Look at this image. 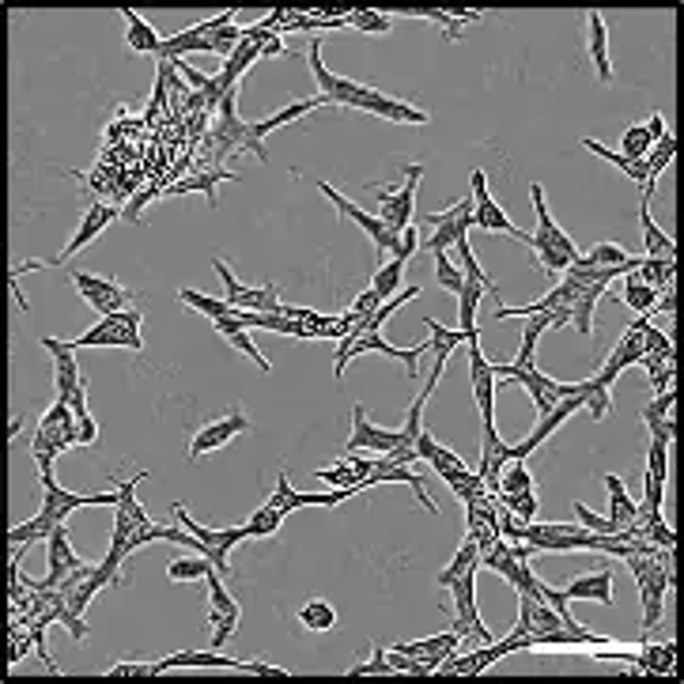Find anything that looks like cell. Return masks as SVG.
I'll use <instances>...</instances> for the list:
<instances>
[{"label": "cell", "instance_id": "1", "mask_svg": "<svg viewBox=\"0 0 684 684\" xmlns=\"http://www.w3.org/2000/svg\"><path fill=\"white\" fill-rule=\"evenodd\" d=\"M307 65H310L314 84H318L322 103L367 110V114H378V118L397 121V125H428V121H431V114H428V110H420V106L405 103V99H394V95H386V91H378V87L356 84V80H348V76L329 72V69H325V61H322V42H318V38L310 42Z\"/></svg>", "mask_w": 684, "mask_h": 684}, {"label": "cell", "instance_id": "2", "mask_svg": "<svg viewBox=\"0 0 684 684\" xmlns=\"http://www.w3.org/2000/svg\"><path fill=\"white\" fill-rule=\"evenodd\" d=\"M42 480V511L19 526H8V541L12 545H35V541H46L57 526L69 522L72 511L80 507H118V488L114 492H99V496H76V492H65L53 477H38Z\"/></svg>", "mask_w": 684, "mask_h": 684}, {"label": "cell", "instance_id": "3", "mask_svg": "<svg viewBox=\"0 0 684 684\" xmlns=\"http://www.w3.org/2000/svg\"><path fill=\"white\" fill-rule=\"evenodd\" d=\"M628 571L639 582V605H643V635L654 632L666 613V598L673 590V548H654V552H632L624 556Z\"/></svg>", "mask_w": 684, "mask_h": 684}, {"label": "cell", "instance_id": "4", "mask_svg": "<svg viewBox=\"0 0 684 684\" xmlns=\"http://www.w3.org/2000/svg\"><path fill=\"white\" fill-rule=\"evenodd\" d=\"M530 201H533V212H537V231L530 235V250L537 254L541 261V269L548 276H564L571 269V261L582 254L575 239L567 235L560 223L548 216V205H545V189L541 186H530Z\"/></svg>", "mask_w": 684, "mask_h": 684}, {"label": "cell", "instance_id": "5", "mask_svg": "<svg viewBox=\"0 0 684 684\" xmlns=\"http://www.w3.org/2000/svg\"><path fill=\"white\" fill-rule=\"evenodd\" d=\"M72 446H80L76 412H72L69 401L57 397L50 409L42 412L35 439H31V454H35V462H38V477H53V462H57L65 450H72Z\"/></svg>", "mask_w": 684, "mask_h": 684}, {"label": "cell", "instance_id": "6", "mask_svg": "<svg viewBox=\"0 0 684 684\" xmlns=\"http://www.w3.org/2000/svg\"><path fill=\"white\" fill-rule=\"evenodd\" d=\"M235 99H239V87L231 91V95H223L220 99V118H216V125H212V133H208L205 140V152H201V159L205 163H227V159H235L239 152H254L250 148V121L239 118V106H235Z\"/></svg>", "mask_w": 684, "mask_h": 684}, {"label": "cell", "instance_id": "7", "mask_svg": "<svg viewBox=\"0 0 684 684\" xmlns=\"http://www.w3.org/2000/svg\"><path fill=\"white\" fill-rule=\"evenodd\" d=\"M363 352H382V356H390V360H401L405 363V375L416 378V360L428 352V341H412L409 348H394V344L382 337V329H371V333H348L341 344H337V356H333V375L341 378L344 375V363H352L356 356Z\"/></svg>", "mask_w": 684, "mask_h": 684}, {"label": "cell", "instance_id": "8", "mask_svg": "<svg viewBox=\"0 0 684 684\" xmlns=\"http://www.w3.org/2000/svg\"><path fill=\"white\" fill-rule=\"evenodd\" d=\"M496 375L503 378V382H496V390H499V386H507V382H522V386H526V394H530V401H533L537 420H541V416H548V412L556 409L564 397L582 394V382H556V378L541 375L533 363H530V367H514V363L499 367V363H496Z\"/></svg>", "mask_w": 684, "mask_h": 684}, {"label": "cell", "instance_id": "9", "mask_svg": "<svg viewBox=\"0 0 684 684\" xmlns=\"http://www.w3.org/2000/svg\"><path fill=\"white\" fill-rule=\"evenodd\" d=\"M140 325H144V314L133 307L114 310V314H103L99 322L87 329L84 337H76V348H133V352H144V337H140Z\"/></svg>", "mask_w": 684, "mask_h": 684}, {"label": "cell", "instance_id": "10", "mask_svg": "<svg viewBox=\"0 0 684 684\" xmlns=\"http://www.w3.org/2000/svg\"><path fill=\"white\" fill-rule=\"evenodd\" d=\"M174 518H178V526H186L197 541H201V556L212 560V567L220 571L223 579H231V548L246 541V530L242 526H205V522H197L193 514L182 507V503H174Z\"/></svg>", "mask_w": 684, "mask_h": 684}, {"label": "cell", "instance_id": "11", "mask_svg": "<svg viewBox=\"0 0 684 684\" xmlns=\"http://www.w3.org/2000/svg\"><path fill=\"white\" fill-rule=\"evenodd\" d=\"M318 193H325V197H329V205H333L337 212H341V220H352V223H356V227L363 231V235H367V239L375 242V254H378V257L394 254V250H397V239H401V231H394V227H386V223L378 220V216H371V212H363V208L356 205V201H348V197H344L341 189H333L329 182H318Z\"/></svg>", "mask_w": 684, "mask_h": 684}, {"label": "cell", "instance_id": "12", "mask_svg": "<svg viewBox=\"0 0 684 684\" xmlns=\"http://www.w3.org/2000/svg\"><path fill=\"white\" fill-rule=\"evenodd\" d=\"M420 178H424V167L420 163H409V178H405V186H371L378 197V220L386 223V227H394V231H405L412 227V216H416V186H420Z\"/></svg>", "mask_w": 684, "mask_h": 684}, {"label": "cell", "instance_id": "13", "mask_svg": "<svg viewBox=\"0 0 684 684\" xmlns=\"http://www.w3.org/2000/svg\"><path fill=\"white\" fill-rule=\"evenodd\" d=\"M246 669V673H265V677H288L284 669L276 666H265V662H235V658H227L223 650L208 647V650H174V654H167V658H159L155 662V673H163V669Z\"/></svg>", "mask_w": 684, "mask_h": 684}, {"label": "cell", "instance_id": "14", "mask_svg": "<svg viewBox=\"0 0 684 684\" xmlns=\"http://www.w3.org/2000/svg\"><path fill=\"white\" fill-rule=\"evenodd\" d=\"M424 223H431L428 254H446V250H450L458 239H465V235H469V227H473V197L465 193L458 205L424 216Z\"/></svg>", "mask_w": 684, "mask_h": 684}, {"label": "cell", "instance_id": "15", "mask_svg": "<svg viewBox=\"0 0 684 684\" xmlns=\"http://www.w3.org/2000/svg\"><path fill=\"white\" fill-rule=\"evenodd\" d=\"M469 182H473V189H469V197H473V227H480V231H503V235H511V239L530 246V235H526L518 223H511V216H507V212L496 205V197L488 193V178H484V171H473Z\"/></svg>", "mask_w": 684, "mask_h": 684}, {"label": "cell", "instance_id": "16", "mask_svg": "<svg viewBox=\"0 0 684 684\" xmlns=\"http://www.w3.org/2000/svg\"><path fill=\"white\" fill-rule=\"evenodd\" d=\"M205 590H208V624H212V647L223 650L227 647V639L235 635L239 628V601L227 594V586H223V575L220 571H212L205 579Z\"/></svg>", "mask_w": 684, "mask_h": 684}, {"label": "cell", "instance_id": "17", "mask_svg": "<svg viewBox=\"0 0 684 684\" xmlns=\"http://www.w3.org/2000/svg\"><path fill=\"white\" fill-rule=\"evenodd\" d=\"M46 564H50V571H46V579L42 582L23 575V582H27L31 590H57L61 582L69 579L72 571H80V567H84V560H80V556H76V548H72L69 526H57V530L46 537Z\"/></svg>", "mask_w": 684, "mask_h": 684}, {"label": "cell", "instance_id": "18", "mask_svg": "<svg viewBox=\"0 0 684 684\" xmlns=\"http://www.w3.org/2000/svg\"><path fill=\"white\" fill-rule=\"evenodd\" d=\"M69 284L84 295V303L95 310L99 318H103V314H114V310L133 307V291L121 288L118 280H103V276L80 273V269H76V273L69 276Z\"/></svg>", "mask_w": 684, "mask_h": 684}, {"label": "cell", "instance_id": "19", "mask_svg": "<svg viewBox=\"0 0 684 684\" xmlns=\"http://www.w3.org/2000/svg\"><path fill=\"white\" fill-rule=\"evenodd\" d=\"M118 216H121V212L114 205H106V201H95V205L84 212V220L76 223V231H72V239L65 242V250L53 257V261H42V265H46V269H61L65 261H72V257L80 254L84 246H91V242L99 239V235H103L106 227L118 220Z\"/></svg>", "mask_w": 684, "mask_h": 684}, {"label": "cell", "instance_id": "20", "mask_svg": "<svg viewBox=\"0 0 684 684\" xmlns=\"http://www.w3.org/2000/svg\"><path fill=\"white\" fill-rule=\"evenodd\" d=\"M465 348H469V382H473V397H477L480 424H496V363L484 356L477 337H469Z\"/></svg>", "mask_w": 684, "mask_h": 684}, {"label": "cell", "instance_id": "21", "mask_svg": "<svg viewBox=\"0 0 684 684\" xmlns=\"http://www.w3.org/2000/svg\"><path fill=\"white\" fill-rule=\"evenodd\" d=\"M579 409H586V382H582V394L564 397V401H560L556 409L548 412V416H541V420H537V428H533L530 435L522 439V443H514V446H511V458H522V462H526V458H530L533 450H537L541 443H548V439H552L556 431L564 428L567 420H571V416H575Z\"/></svg>", "mask_w": 684, "mask_h": 684}, {"label": "cell", "instance_id": "22", "mask_svg": "<svg viewBox=\"0 0 684 684\" xmlns=\"http://www.w3.org/2000/svg\"><path fill=\"white\" fill-rule=\"evenodd\" d=\"M242 431H250V416L242 409H231L227 416H220V420H212V424H205L201 431H193V439H189V462H197V458H205V454H212V450H220V446H227L235 435H242Z\"/></svg>", "mask_w": 684, "mask_h": 684}, {"label": "cell", "instance_id": "23", "mask_svg": "<svg viewBox=\"0 0 684 684\" xmlns=\"http://www.w3.org/2000/svg\"><path fill=\"white\" fill-rule=\"evenodd\" d=\"M401 443H405V439H401V431L378 428L375 420L367 416L363 405H352V435H348V443H344L348 454H352V450H371V454L382 458V454H394Z\"/></svg>", "mask_w": 684, "mask_h": 684}, {"label": "cell", "instance_id": "24", "mask_svg": "<svg viewBox=\"0 0 684 684\" xmlns=\"http://www.w3.org/2000/svg\"><path fill=\"white\" fill-rule=\"evenodd\" d=\"M223 182H239V174L227 171V167H220V163H205V159H197L193 163V171L182 178V182H171V186L163 189L159 197H178V193H205L208 197V208L220 205V197H216V189L223 186Z\"/></svg>", "mask_w": 684, "mask_h": 684}, {"label": "cell", "instance_id": "25", "mask_svg": "<svg viewBox=\"0 0 684 684\" xmlns=\"http://www.w3.org/2000/svg\"><path fill=\"white\" fill-rule=\"evenodd\" d=\"M318 106H325L322 95H314V99H295V103H288L284 110H273L269 118L250 121V148H254L257 159H261V163H269V152H265V137H269V133L284 129V125H291V121H299L303 114L318 110Z\"/></svg>", "mask_w": 684, "mask_h": 684}, {"label": "cell", "instance_id": "26", "mask_svg": "<svg viewBox=\"0 0 684 684\" xmlns=\"http://www.w3.org/2000/svg\"><path fill=\"white\" fill-rule=\"evenodd\" d=\"M643 352H647V348H643V333H639L635 325H628V329H624V337H620V341L613 344L609 360L601 363V371L594 375V382H598L601 390H613L616 378L624 375L628 367H635V363L643 360Z\"/></svg>", "mask_w": 684, "mask_h": 684}, {"label": "cell", "instance_id": "27", "mask_svg": "<svg viewBox=\"0 0 684 684\" xmlns=\"http://www.w3.org/2000/svg\"><path fill=\"white\" fill-rule=\"evenodd\" d=\"M42 348L53 356V378H57V397L69 401L72 390L80 386V363H76V344L72 341H57V337H42Z\"/></svg>", "mask_w": 684, "mask_h": 684}, {"label": "cell", "instance_id": "28", "mask_svg": "<svg viewBox=\"0 0 684 684\" xmlns=\"http://www.w3.org/2000/svg\"><path fill=\"white\" fill-rule=\"evenodd\" d=\"M673 401H677V390L669 386L662 394H654L650 405H643V424H647L650 439H658V443H666V446L673 443V435H677V420L669 416Z\"/></svg>", "mask_w": 684, "mask_h": 684}, {"label": "cell", "instance_id": "29", "mask_svg": "<svg viewBox=\"0 0 684 684\" xmlns=\"http://www.w3.org/2000/svg\"><path fill=\"white\" fill-rule=\"evenodd\" d=\"M571 601H601V605H613V571H590V575H579V579H571L560 590Z\"/></svg>", "mask_w": 684, "mask_h": 684}, {"label": "cell", "instance_id": "30", "mask_svg": "<svg viewBox=\"0 0 684 684\" xmlns=\"http://www.w3.org/2000/svg\"><path fill=\"white\" fill-rule=\"evenodd\" d=\"M118 12H121V19H125V38H129V50L159 57V53H163V38H159V31H155L152 23L140 16V12H133V8H118Z\"/></svg>", "mask_w": 684, "mask_h": 684}, {"label": "cell", "instance_id": "31", "mask_svg": "<svg viewBox=\"0 0 684 684\" xmlns=\"http://www.w3.org/2000/svg\"><path fill=\"white\" fill-rule=\"evenodd\" d=\"M586 27H590V61H594V69H598V80H601V84H613V57H609V27H605V19H601V12H590V16H586Z\"/></svg>", "mask_w": 684, "mask_h": 684}, {"label": "cell", "instance_id": "32", "mask_svg": "<svg viewBox=\"0 0 684 684\" xmlns=\"http://www.w3.org/2000/svg\"><path fill=\"white\" fill-rule=\"evenodd\" d=\"M582 148H590V152L594 155H601V159H605V163H613L616 171H624L628 174V178H632L635 186L643 189V197H654V189H650V171H647V159H643V163H632V159H624V155L620 152H613V148H605V144H601V140H586L582 137Z\"/></svg>", "mask_w": 684, "mask_h": 684}, {"label": "cell", "instance_id": "33", "mask_svg": "<svg viewBox=\"0 0 684 684\" xmlns=\"http://www.w3.org/2000/svg\"><path fill=\"white\" fill-rule=\"evenodd\" d=\"M601 484H605V492H609V518H613L616 526H624V530L635 526V518H639V503L628 496V484L616 477V473H605Z\"/></svg>", "mask_w": 684, "mask_h": 684}, {"label": "cell", "instance_id": "34", "mask_svg": "<svg viewBox=\"0 0 684 684\" xmlns=\"http://www.w3.org/2000/svg\"><path fill=\"white\" fill-rule=\"evenodd\" d=\"M673 666H677V647L673 643H639V650H635V669H643V673H654V677H669L673 673Z\"/></svg>", "mask_w": 684, "mask_h": 684}, {"label": "cell", "instance_id": "35", "mask_svg": "<svg viewBox=\"0 0 684 684\" xmlns=\"http://www.w3.org/2000/svg\"><path fill=\"white\" fill-rule=\"evenodd\" d=\"M212 325H216V333H220L223 341L235 344V348H239L242 356H250V360L257 363V371H261V375H269V371H273V363H269L265 356H261V348L254 344V337H250V329H242V325L235 322L231 314H227V318H220V322H212Z\"/></svg>", "mask_w": 684, "mask_h": 684}, {"label": "cell", "instance_id": "36", "mask_svg": "<svg viewBox=\"0 0 684 684\" xmlns=\"http://www.w3.org/2000/svg\"><path fill=\"white\" fill-rule=\"evenodd\" d=\"M405 16L428 19V23H435V27H443L450 42H458V38H462V31H465V23H477L480 12H454V8H412V12H405Z\"/></svg>", "mask_w": 684, "mask_h": 684}, {"label": "cell", "instance_id": "37", "mask_svg": "<svg viewBox=\"0 0 684 684\" xmlns=\"http://www.w3.org/2000/svg\"><path fill=\"white\" fill-rule=\"evenodd\" d=\"M616 295H620V303H624L628 310H635L639 318H650V310H654V303H658V295H662V291H654L650 284H643L632 269L628 276H620V291H616Z\"/></svg>", "mask_w": 684, "mask_h": 684}, {"label": "cell", "instance_id": "38", "mask_svg": "<svg viewBox=\"0 0 684 684\" xmlns=\"http://www.w3.org/2000/svg\"><path fill=\"white\" fill-rule=\"evenodd\" d=\"M639 223H643V242H647V254L643 257H677V242L654 223L647 197H639Z\"/></svg>", "mask_w": 684, "mask_h": 684}, {"label": "cell", "instance_id": "39", "mask_svg": "<svg viewBox=\"0 0 684 684\" xmlns=\"http://www.w3.org/2000/svg\"><path fill=\"white\" fill-rule=\"evenodd\" d=\"M473 567H480V545H477V537H469V533H465V541L458 545L454 560H450V564H446L443 571L435 575V586H439V590H446L450 582L462 579L465 571H473Z\"/></svg>", "mask_w": 684, "mask_h": 684}, {"label": "cell", "instance_id": "40", "mask_svg": "<svg viewBox=\"0 0 684 684\" xmlns=\"http://www.w3.org/2000/svg\"><path fill=\"white\" fill-rule=\"evenodd\" d=\"M424 325H428V333H431L428 352L435 356V367H431V371H439V375H443V367H446V360H450V352H454V348L465 341V333H462V329H446V325L435 322V318H424Z\"/></svg>", "mask_w": 684, "mask_h": 684}, {"label": "cell", "instance_id": "41", "mask_svg": "<svg viewBox=\"0 0 684 684\" xmlns=\"http://www.w3.org/2000/svg\"><path fill=\"white\" fill-rule=\"evenodd\" d=\"M635 530H639V537L650 541L654 548H677V533H673V526L666 522V514L662 511H639Z\"/></svg>", "mask_w": 684, "mask_h": 684}, {"label": "cell", "instance_id": "42", "mask_svg": "<svg viewBox=\"0 0 684 684\" xmlns=\"http://www.w3.org/2000/svg\"><path fill=\"white\" fill-rule=\"evenodd\" d=\"M673 273H677V257H639L635 265V276L654 291L673 288Z\"/></svg>", "mask_w": 684, "mask_h": 684}, {"label": "cell", "instance_id": "43", "mask_svg": "<svg viewBox=\"0 0 684 684\" xmlns=\"http://www.w3.org/2000/svg\"><path fill=\"white\" fill-rule=\"evenodd\" d=\"M299 624L307 628V632L322 635V632H333L337 624H341V616H337V609H333V601L325 598H310L303 609H299Z\"/></svg>", "mask_w": 684, "mask_h": 684}, {"label": "cell", "instance_id": "44", "mask_svg": "<svg viewBox=\"0 0 684 684\" xmlns=\"http://www.w3.org/2000/svg\"><path fill=\"white\" fill-rule=\"evenodd\" d=\"M405 257H390V261H382L375 269V276H371V291H375L378 299L386 303V299H394L397 291H401V280H405Z\"/></svg>", "mask_w": 684, "mask_h": 684}, {"label": "cell", "instance_id": "45", "mask_svg": "<svg viewBox=\"0 0 684 684\" xmlns=\"http://www.w3.org/2000/svg\"><path fill=\"white\" fill-rule=\"evenodd\" d=\"M284 518L288 514L280 511V507H273L269 499L257 507L254 514H250V522H242V530H246V541H261V537H273L280 526H284Z\"/></svg>", "mask_w": 684, "mask_h": 684}, {"label": "cell", "instance_id": "46", "mask_svg": "<svg viewBox=\"0 0 684 684\" xmlns=\"http://www.w3.org/2000/svg\"><path fill=\"white\" fill-rule=\"evenodd\" d=\"M178 303H182V307H193L197 314L212 318V322H220V318H227V314L235 310L231 303H227V299H216V295H205V291H189V288L178 291Z\"/></svg>", "mask_w": 684, "mask_h": 684}, {"label": "cell", "instance_id": "47", "mask_svg": "<svg viewBox=\"0 0 684 684\" xmlns=\"http://www.w3.org/2000/svg\"><path fill=\"white\" fill-rule=\"evenodd\" d=\"M212 571H216V567H212V560L193 552V556L171 560V567H167V579H171V582H205Z\"/></svg>", "mask_w": 684, "mask_h": 684}, {"label": "cell", "instance_id": "48", "mask_svg": "<svg viewBox=\"0 0 684 684\" xmlns=\"http://www.w3.org/2000/svg\"><path fill=\"white\" fill-rule=\"evenodd\" d=\"M503 492H533V473L522 458H511L499 473V496Z\"/></svg>", "mask_w": 684, "mask_h": 684}, {"label": "cell", "instance_id": "49", "mask_svg": "<svg viewBox=\"0 0 684 684\" xmlns=\"http://www.w3.org/2000/svg\"><path fill=\"white\" fill-rule=\"evenodd\" d=\"M673 155H677V137H673V133H666V137L658 140V144H654V148L647 152L650 189L658 186V178H662V171H666L669 163H673Z\"/></svg>", "mask_w": 684, "mask_h": 684}, {"label": "cell", "instance_id": "50", "mask_svg": "<svg viewBox=\"0 0 684 684\" xmlns=\"http://www.w3.org/2000/svg\"><path fill=\"white\" fill-rule=\"evenodd\" d=\"M582 265H632L635 254H628L624 246H616V242H598V246H590L586 254H579Z\"/></svg>", "mask_w": 684, "mask_h": 684}, {"label": "cell", "instance_id": "51", "mask_svg": "<svg viewBox=\"0 0 684 684\" xmlns=\"http://www.w3.org/2000/svg\"><path fill=\"white\" fill-rule=\"evenodd\" d=\"M314 477L325 480V484H333V488H356V484L363 480V473L356 469V462H352V458H341V462L318 469Z\"/></svg>", "mask_w": 684, "mask_h": 684}, {"label": "cell", "instance_id": "52", "mask_svg": "<svg viewBox=\"0 0 684 684\" xmlns=\"http://www.w3.org/2000/svg\"><path fill=\"white\" fill-rule=\"evenodd\" d=\"M344 23H348V27H356V31H367V35H386V31L394 27V16H386V12H371V8H352Z\"/></svg>", "mask_w": 684, "mask_h": 684}, {"label": "cell", "instance_id": "53", "mask_svg": "<svg viewBox=\"0 0 684 684\" xmlns=\"http://www.w3.org/2000/svg\"><path fill=\"white\" fill-rule=\"evenodd\" d=\"M650 152V137H647V125L639 121V125H628L624 129V137H620V155L624 159H632V163H643Z\"/></svg>", "mask_w": 684, "mask_h": 684}, {"label": "cell", "instance_id": "54", "mask_svg": "<svg viewBox=\"0 0 684 684\" xmlns=\"http://www.w3.org/2000/svg\"><path fill=\"white\" fill-rule=\"evenodd\" d=\"M435 284L443 291H450V295H458L465 284V273L458 265H450V257L446 254H435Z\"/></svg>", "mask_w": 684, "mask_h": 684}, {"label": "cell", "instance_id": "55", "mask_svg": "<svg viewBox=\"0 0 684 684\" xmlns=\"http://www.w3.org/2000/svg\"><path fill=\"white\" fill-rule=\"evenodd\" d=\"M499 499H503V507L511 514H518L522 522H533V518H537V507H541V503H537V492H503Z\"/></svg>", "mask_w": 684, "mask_h": 684}, {"label": "cell", "instance_id": "56", "mask_svg": "<svg viewBox=\"0 0 684 684\" xmlns=\"http://www.w3.org/2000/svg\"><path fill=\"white\" fill-rule=\"evenodd\" d=\"M212 269H216V273H220V280H223V291H227V295H223V299H227V303H231V307H239V299L242 295H246V284H242L239 276L231 273V265H227V261H223L220 254L212 257Z\"/></svg>", "mask_w": 684, "mask_h": 684}, {"label": "cell", "instance_id": "57", "mask_svg": "<svg viewBox=\"0 0 684 684\" xmlns=\"http://www.w3.org/2000/svg\"><path fill=\"white\" fill-rule=\"evenodd\" d=\"M363 673H394V666H390V658H386V650L375 647V654H371L367 662H360V666L348 669V677H363Z\"/></svg>", "mask_w": 684, "mask_h": 684}, {"label": "cell", "instance_id": "58", "mask_svg": "<svg viewBox=\"0 0 684 684\" xmlns=\"http://www.w3.org/2000/svg\"><path fill=\"white\" fill-rule=\"evenodd\" d=\"M155 662H118L106 669V677H152Z\"/></svg>", "mask_w": 684, "mask_h": 684}, {"label": "cell", "instance_id": "59", "mask_svg": "<svg viewBox=\"0 0 684 684\" xmlns=\"http://www.w3.org/2000/svg\"><path fill=\"white\" fill-rule=\"evenodd\" d=\"M76 431H80V446H91V443H99V424H95V416L87 412V416H76Z\"/></svg>", "mask_w": 684, "mask_h": 684}, {"label": "cell", "instance_id": "60", "mask_svg": "<svg viewBox=\"0 0 684 684\" xmlns=\"http://www.w3.org/2000/svg\"><path fill=\"white\" fill-rule=\"evenodd\" d=\"M416 246H420V235H416V223H412V227H405V231H401V239H397L394 257H405V261H412V254H416Z\"/></svg>", "mask_w": 684, "mask_h": 684}, {"label": "cell", "instance_id": "61", "mask_svg": "<svg viewBox=\"0 0 684 684\" xmlns=\"http://www.w3.org/2000/svg\"><path fill=\"white\" fill-rule=\"evenodd\" d=\"M643 125H647V137H650V148H654V144H658V140L666 137L669 129H666V118H662V114H658V110H654V114H650L647 121H643Z\"/></svg>", "mask_w": 684, "mask_h": 684}, {"label": "cell", "instance_id": "62", "mask_svg": "<svg viewBox=\"0 0 684 684\" xmlns=\"http://www.w3.org/2000/svg\"><path fill=\"white\" fill-rule=\"evenodd\" d=\"M19 428H23V420H12V424H8V439H16Z\"/></svg>", "mask_w": 684, "mask_h": 684}]
</instances>
